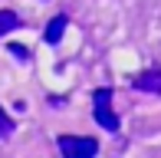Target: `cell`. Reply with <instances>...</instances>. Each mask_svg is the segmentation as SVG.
I'll use <instances>...</instances> for the list:
<instances>
[{"label":"cell","instance_id":"obj_2","mask_svg":"<svg viewBox=\"0 0 161 158\" xmlns=\"http://www.w3.org/2000/svg\"><path fill=\"white\" fill-rule=\"evenodd\" d=\"M108 102H112V89H96V122L105 132H119V116Z\"/></svg>","mask_w":161,"mask_h":158},{"label":"cell","instance_id":"obj_3","mask_svg":"<svg viewBox=\"0 0 161 158\" xmlns=\"http://www.w3.org/2000/svg\"><path fill=\"white\" fill-rule=\"evenodd\" d=\"M131 86H135L138 92H158L161 96V69H145V73H138L131 79Z\"/></svg>","mask_w":161,"mask_h":158},{"label":"cell","instance_id":"obj_1","mask_svg":"<svg viewBox=\"0 0 161 158\" xmlns=\"http://www.w3.org/2000/svg\"><path fill=\"white\" fill-rule=\"evenodd\" d=\"M59 152H63V158H96L99 142L96 138H82V135H63Z\"/></svg>","mask_w":161,"mask_h":158},{"label":"cell","instance_id":"obj_4","mask_svg":"<svg viewBox=\"0 0 161 158\" xmlns=\"http://www.w3.org/2000/svg\"><path fill=\"white\" fill-rule=\"evenodd\" d=\"M66 26H69V23H66V17H53V20L46 23V30H43V40H46V43H59L63 33H66Z\"/></svg>","mask_w":161,"mask_h":158},{"label":"cell","instance_id":"obj_5","mask_svg":"<svg viewBox=\"0 0 161 158\" xmlns=\"http://www.w3.org/2000/svg\"><path fill=\"white\" fill-rule=\"evenodd\" d=\"M20 26V17L13 10H0V37H3V33H10V30H17Z\"/></svg>","mask_w":161,"mask_h":158},{"label":"cell","instance_id":"obj_6","mask_svg":"<svg viewBox=\"0 0 161 158\" xmlns=\"http://www.w3.org/2000/svg\"><path fill=\"white\" fill-rule=\"evenodd\" d=\"M10 135H13V119L0 109V138H10Z\"/></svg>","mask_w":161,"mask_h":158},{"label":"cell","instance_id":"obj_7","mask_svg":"<svg viewBox=\"0 0 161 158\" xmlns=\"http://www.w3.org/2000/svg\"><path fill=\"white\" fill-rule=\"evenodd\" d=\"M10 53L17 56L20 63H26V59H30V49H26V46H20V43H10Z\"/></svg>","mask_w":161,"mask_h":158}]
</instances>
